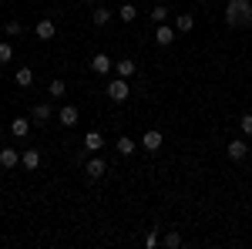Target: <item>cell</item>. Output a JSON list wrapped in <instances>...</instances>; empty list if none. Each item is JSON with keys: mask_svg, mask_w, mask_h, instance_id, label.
Masks as SVG:
<instances>
[{"mask_svg": "<svg viewBox=\"0 0 252 249\" xmlns=\"http://www.w3.org/2000/svg\"><path fill=\"white\" fill-rule=\"evenodd\" d=\"M84 148H88L91 155H94V152H101V148H104V135L97 132V128H91V132L84 135Z\"/></svg>", "mask_w": 252, "mask_h": 249, "instance_id": "52a82bcc", "label": "cell"}, {"mask_svg": "<svg viewBox=\"0 0 252 249\" xmlns=\"http://www.w3.org/2000/svg\"><path fill=\"white\" fill-rule=\"evenodd\" d=\"M14 81H17V88H31V84H34V71H31V68H17Z\"/></svg>", "mask_w": 252, "mask_h": 249, "instance_id": "ac0fdd59", "label": "cell"}, {"mask_svg": "<svg viewBox=\"0 0 252 249\" xmlns=\"http://www.w3.org/2000/svg\"><path fill=\"white\" fill-rule=\"evenodd\" d=\"M225 155H229L232 162H242V158L249 155V142H246V138H232V142L225 145Z\"/></svg>", "mask_w": 252, "mask_h": 249, "instance_id": "3957f363", "label": "cell"}, {"mask_svg": "<svg viewBox=\"0 0 252 249\" xmlns=\"http://www.w3.org/2000/svg\"><path fill=\"white\" fill-rule=\"evenodd\" d=\"M172 40H175V31L168 27V24H158V27H155V44H158V47H168Z\"/></svg>", "mask_w": 252, "mask_h": 249, "instance_id": "8fae6325", "label": "cell"}, {"mask_svg": "<svg viewBox=\"0 0 252 249\" xmlns=\"http://www.w3.org/2000/svg\"><path fill=\"white\" fill-rule=\"evenodd\" d=\"M10 135H14V138H27V135H31V121H27V118H14V121H10Z\"/></svg>", "mask_w": 252, "mask_h": 249, "instance_id": "5bb4252c", "label": "cell"}, {"mask_svg": "<svg viewBox=\"0 0 252 249\" xmlns=\"http://www.w3.org/2000/svg\"><path fill=\"white\" fill-rule=\"evenodd\" d=\"M152 20H155V24H168V7H161V3L152 7Z\"/></svg>", "mask_w": 252, "mask_h": 249, "instance_id": "603a6c76", "label": "cell"}, {"mask_svg": "<svg viewBox=\"0 0 252 249\" xmlns=\"http://www.w3.org/2000/svg\"><path fill=\"white\" fill-rule=\"evenodd\" d=\"M225 24L235 27V31L249 27L252 24V3L249 0H229V3H225Z\"/></svg>", "mask_w": 252, "mask_h": 249, "instance_id": "6da1fadb", "label": "cell"}, {"mask_svg": "<svg viewBox=\"0 0 252 249\" xmlns=\"http://www.w3.org/2000/svg\"><path fill=\"white\" fill-rule=\"evenodd\" d=\"M158 239H161V236H158V229H152L148 236H145V246H148V249H155V246H158Z\"/></svg>", "mask_w": 252, "mask_h": 249, "instance_id": "4316f807", "label": "cell"}, {"mask_svg": "<svg viewBox=\"0 0 252 249\" xmlns=\"http://www.w3.org/2000/svg\"><path fill=\"white\" fill-rule=\"evenodd\" d=\"M20 165H24L27 172H34V169L40 165V152L37 148H24V152H20Z\"/></svg>", "mask_w": 252, "mask_h": 249, "instance_id": "9c48e42d", "label": "cell"}, {"mask_svg": "<svg viewBox=\"0 0 252 249\" xmlns=\"http://www.w3.org/2000/svg\"><path fill=\"white\" fill-rule=\"evenodd\" d=\"M115 71H118V77H131L138 71V64L131 58H125V61H118V64H115Z\"/></svg>", "mask_w": 252, "mask_h": 249, "instance_id": "e0dca14e", "label": "cell"}, {"mask_svg": "<svg viewBox=\"0 0 252 249\" xmlns=\"http://www.w3.org/2000/svg\"><path fill=\"white\" fill-rule=\"evenodd\" d=\"M88 3H97V0H88Z\"/></svg>", "mask_w": 252, "mask_h": 249, "instance_id": "83f0119b", "label": "cell"}, {"mask_svg": "<svg viewBox=\"0 0 252 249\" xmlns=\"http://www.w3.org/2000/svg\"><path fill=\"white\" fill-rule=\"evenodd\" d=\"M31 118H34L37 125H44V121H51V118H54V108H51L47 101H37V105L31 108Z\"/></svg>", "mask_w": 252, "mask_h": 249, "instance_id": "8992f818", "label": "cell"}, {"mask_svg": "<svg viewBox=\"0 0 252 249\" xmlns=\"http://www.w3.org/2000/svg\"><path fill=\"white\" fill-rule=\"evenodd\" d=\"M64 91H67V88H64V81H61V77H54V81L47 84V95H51V98H64Z\"/></svg>", "mask_w": 252, "mask_h": 249, "instance_id": "7402d4cb", "label": "cell"}, {"mask_svg": "<svg viewBox=\"0 0 252 249\" xmlns=\"http://www.w3.org/2000/svg\"><path fill=\"white\" fill-rule=\"evenodd\" d=\"M239 128H242V135H252V111L239 118Z\"/></svg>", "mask_w": 252, "mask_h": 249, "instance_id": "484cf974", "label": "cell"}, {"mask_svg": "<svg viewBox=\"0 0 252 249\" xmlns=\"http://www.w3.org/2000/svg\"><path fill=\"white\" fill-rule=\"evenodd\" d=\"M165 246H168V249H178V246H182V236H178V232H165Z\"/></svg>", "mask_w": 252, "mask_h": 249, "instance_id": "d4e9b609", "label": "cell"}, {"mask_svg": "<svg viewBox=\"0 0 252 249\" xmlns=\"http://www.w3.org/2000/svg\"><path fill=\"white\" fill-rule=\"evenodd\" d=\"M118 17L125 20V24H131V20L138 17V7L135 3H121V7H118Z\"/></svg>", "mask_w": 252, "mask_h": 249, "instance_id": "ffe728a7", "label": "cell"}, {"mask_svg": "<svg viewBox=\"0 0 252 249\" xmlns=\"http://www.w3.org/2000/svg\"><path fill=\"white\" fill-rule=\"evenodd\" d=\"M54 34H58V24H54V20H37V40H51L54 37Z\"/></svg>", "mask_w": 252, "mask_h": 249, "instance_id": "4fadbf2b", "label": "cell"}, {"mask_svg": "<svg viewBox=\"0 0 252 249\" xmlns=\"http://www.w3.org/2000/svg\"><path fill=\"white\" fill-rule=\"evenodd\" d=\"M135 148H138L135 138H128V135H121V138H118V152H121V155H135Z\"/></svg>", "mask_w": 252, "mask_h": 249, "instance_id": "d6986e66", "label": "cell"}, {"mask_svg": "<svg viewBox=\"0 0 252 249\" xmlns=\"http://www.w3.org/2000/svg\"><path fill=\"white\" fill-rule=\"evenodd\" d=\"M0 165H3V169H17L20 165V152L17 148H0Z\"/></svg>", "mask_w": 252, "mask_h": 249, "instance_id": "7c38bea8", "label": "cell"}, {"mask_svg": "<svg viewBox=\"0 0 252 249\" xmlns=\"http://www.w3.org/2000/svg\"><path fill=\"white\" fill-rule=\"evenodd\" d=\"M111 68H115V61L108 58V54H94V58H91V71H94V74H108Z\"/></svg>", "mask_w": 252, "mask_h": 249, "instance_id": "30bf717a", "label": "cell"}, {"mask_svg": "<svg viewBox=\"0 0 252 249\" xmlns=\"http://www.w3.org/2000/svg\"><path fill=\"white\" fill-rule=\"evenodd\" d=\"M108 98L115 101V105H121V101H128L131 98V84H128V77H115V81H108Z\"/></svg>", "mask_w": 252, "mask_h": 249, "instance_id": "7a4b0ae2", "label": "cell"}, {"mask_svg": "<svg viewBox=\"0 0 252 249\" xmlns=\"http://www.w3.org/2000/svg\"><path fill=\"white\" fill-rule=\"evenodd\" d=\"M58 121H61V125H64V128H74V125H78V121H81L78 108H74V105H64V108H61V111H58Z\"/></svg>", "mask_w": 252, "mask_h": 249, "instance_id": "5b68a950", "label": "cell"}, {"mask_svg": "<svg viewBox=\"0 0 252 249\" xmlns=\"http://www.w3.org/2000/svg\"><path fill=\"white\" fill-rule=\"evenodd\" d=\"M108 20H111V10H108V7H101V3H97L94 10H91V24H94V27H104V24H108Z\"/></svg>", "mask_w": 252, "mask_h": 249, "instance_id": "9a60e30c", "label": "cell"}, {"mask_svg": "<svg viewBox=\"0 0 252 249\" xmlns=\"http://www.w3.org/2000/svg\"><path fill=\"white\" fill-rule=\"evenodd\" d=\"M3 31H7V37H20L24 24H20V20H7V27H3Z\"/></svg>", "mask_w": 252, "mask_h": 249, "instance_id": "cb8c5ba5", "label": "cell"}, {"mask_svg": "<svg viewBox=\"0 0 252 249\" xmlns=\"http://www.w3.org/2000/svg\"><path fill=\"white\" fill-rule=\"evenodd\" d=\"M192 27H195V17H192V14H178V17H175V31H178V34H189Z\"/></svg>", "mask_w": 252, "mask_h": 249, "instance_id": "2e32d148", "label": "cell"}, {"mask_svg": "<svg viewBox=\"0 0 252 249\" xmlns=\"http://www.w3.org/2000/svg\"><path fill=\"white\" fill-rule=\"evenodd\" d=\"M10 61H14V44L0 40V64H10Z\"/></svg>", "mask_w": 252, "mask_h": 249, "instance_id": "44dd1931", "label": "cell"}, {"mask_svg": "<svg viewBox=\"0 0 252 249\" xmlns=\"http://www.w3.org/2000/svg\"><path fill=\"white\" fill-rule=\"evenodd\" d=\"M84 172H88V178H91V182H97V178H101V175L108 172V165H104V158H91V162H88V165H84Z\"/></svg>", "mask_w": 252, "mask_h": 249, "instance_id": "ba28073f", "label": "cell"}, {"mask_svg": "<svg viewBox=\"0 0 252 249\" xmlns=\"http://www.w3.org/2000/svg\"><path fill=\"white\" fill-rule=\"evenodd\" d=\"M161 142H165V138H161L158 128H148V132L141 135V148H145V152H158V148H161Z\"/></svg>", "mask_w": 252, "mask_h": 249, "instance_id": "277c9868", "label": "cell"}]
</instances>
